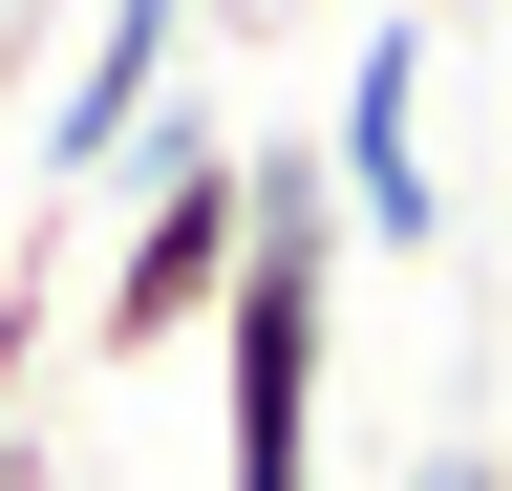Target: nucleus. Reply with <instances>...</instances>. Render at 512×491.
I'll return each mask as SVG.
<instances>
[{
	"label": "nucleus",
	"mask_w": 512,
	"mask_h": 491,
	"mask_svg": "<svg viewBox=\"0 0 512 491\" xmlns=\"http://www.w3.org/2000/svg\"><path fill=\"white\" fill-rule=\"evenodd\" d=\"M427 43H448V22H363L342 129H320V193H342L363 257H427V235H448V171H427Z\"/></svg>",
	"instance_id": "3"
},
{
	"label": "nucleus",
	"mask_w": 512,
	"mask_h": 491,
	"mask_svg": "<svg viewBox=\"0 0 512 491\" xmlns=\"http://www.w3.org/2000/svg\"><path fill=\"white\" fill-rule=\"evenodd\" d=\"M22 43H43V22H22V0H0V107H22Z\"/></svg>",
	"instance_id": "6"
},
{
	"label": "nucleus",
	"mask_w": 512,
	"mask_h": 491,
	"mask_svg": "<svg viewBox=\"0 0 512 491\" xmlns=\"http://www.w3.org/2000/svg\"><path fill=\"white\" fill-rule=\"evenodd\" d=\"M171 43H192V0H86V43H64V86H43V171L64 193H107V150L150 129Z\"/></svg>",
	"instance_id": "4"
},
{
	"label": "nucleus",
	"mask_w": 512,
	"mask_h": 491,
	"mask_svg": "<svg viewBox=\"0 0 512 491\" xmlns=\"http://www.w3.org/2000/svg\"><path fill=\"white\" fill-rule=\"evenodd\" d=\"M214 385H235V491H320V363H342V193L320 150H235V278H214Z\"/></svg>",
	"instance_id": "1"
},
{
	"label": "nucleus",
	"mask_w": 512,
	"mask_h": 491,
	"mask_svg": "<svg viewBox=\"0 0 512 491\" xmlns=\"http://www.w3.org/2000/svg\"><path fill=\"white\" fill-rule=\"evenodd\" d=\"M406 491H491V449H470V427H448V449H427V470H406Z\"/></svg>",
	"instance_id": "5"
},
{
	"label": "nucleus",
	"mask_w": 512,
	"mask_h": 491,
	"mask_svg": "<svg viewBox=\"0 0 512 491\" xmlns=\"http://www.w3.org/2000/svg\"><path fill=\"white\" fill-rule=\"evenodd\" d=\"M107 193H128V235L86 278V363H171L214 321V278H235V129L214 107H150V129L107 150Z\"/></svg>",
	"instance_id": "2"
}]
</instances>
